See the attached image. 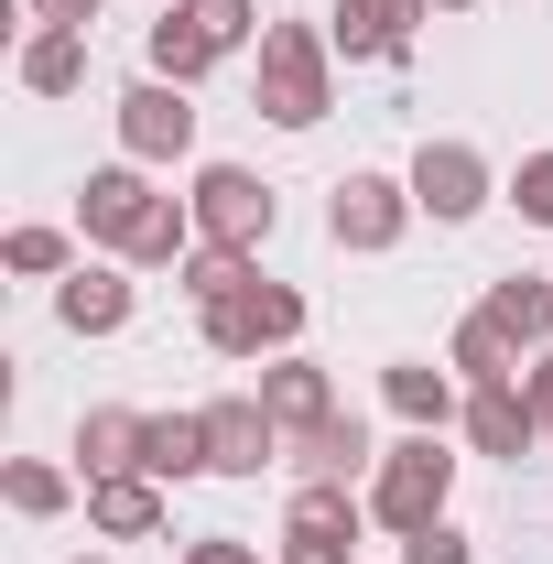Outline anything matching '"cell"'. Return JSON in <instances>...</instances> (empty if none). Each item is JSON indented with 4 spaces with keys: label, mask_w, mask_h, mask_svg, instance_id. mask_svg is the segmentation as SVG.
I'll return each instance as SVG.
<instances>
[{
    "label": "cell",
    "mask_w": 553,
    "mask_h": 564,
    "mask_svg": "<svg viewBox=\"0 0 553 564\" xmlns=\"http://www.w3.org/2000/svg\"><path fill=\"white\" fill-rule=\"evenodd\" d=\"M239 44H250V0H163V22H152V76L196 87V76L228 66Z\"/></svg>",
    "instance_id": "3957f363"
},
{
    "label": "cell",
    "mask_w": 553,
    "mask_h": 564,
    "mask_svg": "<svg viewBox=\"0 0 553 564\" xmlns=\"http://www.w3.org/2000/svg\"><path fill=\"white\" fill-rule=\"evenodd\" d=\"M261 413H272V423H282V445H293V434H315V423L337 413V391H326V369L272 358V369H261Z\"/></svg>",
    "instance_id": "9a60e30c"
},
{
    "label": "cell",
    "mask_w": 553,
    "mask_h": 564,
    "mask_svg": "<svg viewBox=\"0 0 553 564\" xmlns=\"http://www.w3.org/2000/svg\"><path fill=\"white\" fill-rule=\"evenodd\" d=\"M174 282L196 293V315L207 304H228V293H250V250H217V239H196L185 261H174Z\"/></svg>",
    "instance_id": "7402d4cb"
},
{
    "label": "cell",
    "mask_w": 553,
    "mask_h": 564,
    "mask_svg": "<svg viewBox=\"0 0 553 564\" xmlns=\"http://www.w3.org/2000/svg\"><path fill=\"white\" fill-rule=\"evenodd\" d=\"M402 217H413V185H391V174H347L337 207H326V228H337V250H391Z\"/></svg>",
    "instance_id": "30bf717a"
},
{
    "label": "cell",
    "mask_w": 553,
    "mask_h": 564,
    "mask_svg": "<svg viewBox=\"0 0 553 564\" xmlns=\"http://www.w3.org/2000/svg\"><path fill=\"white\" fill-rule=\"evenodd\" d=\"M413 207L445 217V228H456V217H478V207H488V163L467 152V141H423V152H413Z\"/></svg>",
    "instance_id": "8fae6325"
},
{
    "label": "cell",
    "mask_w": 553,
    "mask_h": 564,
    "mask_svg": "<svg viewBox=\"0 0 553 564\" xmlns=\"http://www.w3.org/2000/svg\"><path fill=\"white\" fill-rule=\"evenodd\" d=\"M22 11H33V22H66V33H87V22H98V0H22Z\"/></svg>",
    "instance_id": "f546056e"
},
{
    "label": "cell",
    "mask_w": 553,
    "mask_h": 564,
    "mask_svg": "<svg viewBox=\"0 0 553 564\" xmlns=\"http://www.w3.org/2000/svg\"><path fill=\"white\" fill-rule=\"evenodd\" d=\"M76 564H109V554H76Z\"/></svg>",
    "instance_id": "d6a6232c"
},
{
    "label": "cell",
    "mask_w": 553,
    "mask_h": 564,
    "mask_svg": "<svg viewBox=\"0 0 553 564\" xmlns=\"http://www.w3.org/2000/svg\"><path fill=\"white\" fill-rule=\"evenodd\" d=\"M402 564H467V532L456 521H423V532H402Z\"/></svg>",
    "instance_id": "83f0119b"
},
{
    "label": "cell",
    "mask_w": 553,
    "mask_h": 564,
    "mask_svg": "<svg viewBox=\"0 0 553 564\" xmlns=\"http://www.w3.org/2000/svg\"><path fill=\"white\" fill-rule=\"evenodd\" d=\"M55 315H66V337H120V326H131V282L120 272H76L66 293H55Z\"/></svg>",
    "instance_id": "e0dca14e"
},
{
    "label": "cell",
    "mask_w": 553,
    "mask_h": 564,
    "mask_svg": "<svg viewBox=\"0 0 553 564\" xmlns=\"http://www.w3.org/2000/svg\"><path fill=\"white\" fill-rule=\"evenodd\" d=\"M445 358L467 369V391H488V380H521V348H510V337H499L488 315H467V326L445 337Z\"/></svg>",
    "instance_id": "603a6c76"
},
{
    "label": "cell",
    "mask_w": 553,
    "mask_h": 564,
    "mask_svg": "<svg viewBox=\"0 0 553 564\" xmlns=\"http://www.w3.org/2000/svg\"><path fill=\"white\" fill-rule=\"evenodd\" d=\"M22 87H33V98H66V87H87V33H66V22H33V44H22Z\"/></svg>",
    "instance_id": "d6986e66"
},
{
    "label": "cell",
    "mask_w": 553,
    "mask_h": 564,
    "mask_svg": "<svg viewBox=\"0 0 553 564\" xmlns=\"http://www.w3.org/2000/svg\"><path fill=\"white\" fill-rule=\"evenodd\" d=\"M434 11H467V0H434Z\"/></svg>",
    "instance_id": "1f68e13d"
},
{
    "label": "cell",
    "mask_w": 553,
    "mask_h": 564,
    "mask_svg": "<svg viewBox=\"0 0 553 564\" xmlns=\"http://www.w3.org/2000/svg\"><path fill=\"white\" fill-rule=\"evenodd\" d=\"M358 521H369V510H358L347 489L304 478L293 510H282V564H347V554H358Z\"/></svg>",
    "instance_id": "52a82bcc"
},
{
    "label": "cell",
    "mask_w": 553,
    "mask_h": 564,
    "mask_svg": "<svg viewBox=\"0 0 553 564\" xmlns=\"http://www.w3.org/2000/svg\"><path fill=\"white\" fill-rule=\"evenodd\" d=\"M478 315L510 337V348H543V337H553V282H521V272H510V282H488Z\"/></svg>",
    "instance_id": "ffe728a7"
},
{
    "label": "cell",
    "mask_w": 553,
    "mask_h": 564,
    "mask_svg": "<svg viewBox=\"0 0 553 564\" xmlns=\"http://www.w3.org/2000/svg\"><path fill=\"white\" fill-rule=\"evenodd\" d=\"M510 207L532 217V228H553V152H532V163L510 174Z\"/></svg>",
    "instance_id": "4316f807"
},
{
    "label": "cell",
    "mask_w": 553,
    "mask_h": 564,
    "mask_svg": "<svg viewBox=\"0 0 553 564\" xmlns=\"http://www.w3.org/2000/svg\"><path fill=\"white\" fill-rule=\"evenodd\" d=\"M434 0H337V22H326V44L337 55H369V66H391L402 44H413V22Z\"/></svg>",
    "instance_id": "4fadbf2b"
},
{
    "label": "cell",
    "mask_w": 553,
    "mask_h": 564,
    "mask_svg": "<svg viewBox=\"0 0 553 564\" xmlns=\"http://www.w3.org/2000/svg\"><path fill=\"white\" fill-rule=\"evenodd\" d=\"M185 564H261V543H239V532H207V543H196Z\"/></svg>",
    "instance_id": "f1b7e54d"
},
{
    "label": "cell",
    "mask_w": 553,
    "mask_h": 564,
    "mask_svg": "<svg viewBox=\"0 0 553 564\" xmlns=\"http://www.w3.org/2000/svg\"><path fill=\"white\" fill-rule=\"evenodd\" d=\"M293 467H304V478H326V489H347V478L369 467V434H358V413H326L315 434H293Z\"/></svg>",
    "instance_id": "ac0fdd59"
},
{
    "label": "cell",
    "mask_w": 553,
    "mask_h": 564,
    "mask_svg": "<svg viewBox=\"0 0 553 564\" xmlns=\"http://www.w3.org/2000/svg\"><path fill=\"white\" fill-rule=\"evenodd\" d=\"M326 66H337L326 22H272V33H261V120L315 131V120L337 109V98H326Z\"/></svg>",
    "instance_id": "7a4b0ae2"
},
{
    "label": "cell",
    "mask_w": 553,
    "mask_h": 564,
    "mask_svg": "<svg viewBox=\"0 0 553 564\" xmlns=\"http://www.w3.org/2000/svg\"><path fill=\"white\" fill-rule=\"evenodd\" d=\"M293 337H304V293L293 282H250V293L207 304V348L217 358H261V348H293Z\"/></svg>",
    "instance_id": "5b68a950"
},
{
    "label": "cell",
    "mask_w": 553,
    "mask_h": 564,
    "mask_svg": "<svg viewBox=\"0 0 553 564\" xmlns=\"http://www.w3.org/2000/svg\"><path fill=\"white\" fill-rule=\"evenodd\" d=\"M532 402H543V445H553V358L532 369Z\"/></svg>",
    "instance_id": "4dcf8cb0"
},
{
    "label": "cell",
    "mask_w": 553,
    "mask_h": 564,
    "mask_svg": "<svg viewBox=\"0 0 553 564\" xmlns=\"http://www.w3.org/2000/svg\"><path fill=\"white\" fill-rule=\"evenodd\" d=\"M120 141H131V163H174V152L196 141V109H185V87H174V76H141L131 98H120Z\"/></svg>",
    "instance_id": "9c48e42d"
},
{
    "label": "cell",
    "mask_w": 553,
    "mask_h": 564,
    "mask_svg": "<svg viewBox=\"0 0 553 564\" xmlns=\"http://www.w3.org/2000/svg\"><path fill=\"white\" fill-rule=\"evenodd\" d=\"M272 456H282V423L261 413V391L250 402H207V467L217 478H261Z\"/></svg>",
    "instance_id": "7c38bea8"
},
{
    "label": "cell",
    "mask_w": 553,
    "mask_h": 564,
    "mask_svg": "<svg viewBox=\"0 0 553 564\" xmlns=\"http://www.w3.org/2000/svg\"><path fill=\"white\" fill-rule=\"evenodd\" d=\"M380 391H391V413L413 423V434H445V413H456V380H445V369H423V358H391V380H380Z\"/></svg>",
    "instance_id": "44dd1931"
},
{
    "label": "cell",
    "mask_w": 553,
    "mask_h": 564,
    "mask_svg": "<svg viewBox=\"0 0 553 564\" xmlns=\"http://www.w3.org/2000/svg\"><path fill=\"white\" fill-rule=\"evenodd\" d=\"M445 489H456V456H445L434 434H413V445L380 456V478H369V521L423 532V521H445Z\"/></svg>",
    "instance_id": "277c9868"
},
{
    "label": "cell",
    "mask_w": 553,
    "mask_h": 564,
    "mask_svg": "<svg viewBox=\"0 0 553 564\" xmlns=\"http://www.w3.org/2000/svg\"><path fill=\"white\" fill-rule=\"evenodd\" d=\"M185 207H196V239H217V250H261V239H272V217H282L272 185H261V174H239V163H207Z\"/></svg>",
    "instance_id": "8992f818"
},
{
    "label": "cell",
    "mask_w": 553,
    "mask_h": 564,
    "mask_svg": "<svg viewBox=\"0 0 553 564\" xmlns=\"http://www.w3.org/2000/svg\"><path fill=\"white\" fill-rule=\"evenodd\" d=\"M87 532H109V543H141V532H163V478H87Z\"/></svg>",
    "instance_id": "5bb4252c"
},
{
    "label": "cell",
    "mask_w": 553,
    "mask_h": 564,
    "mask_svg": "<svg viewBox=\"0 0 553 564\" xmlns=\"http://www.w3.org/2000/svg\"><path fill=\"white\" fill-rule=\"evenodd\" d=\"M0 489H11L22 521H55V510H66V478H55V467H33V456H11V478H0Z\"/></svg>",
    "instance_id": "d4e9b609"
},
{
    "label": "cell",
    "mask_w": 553,
    "mask_h": 564,
    "mask_svg": "<svg viewBox=\"0 0 553 564\" xmlns=\"http://www.w3.org/2000/svg\"><path fill=\"white\" fill-rule=\"evenodd\" d=\"M207 467V413H152V456L141 478H196Z\"/></svg>",
    "instance_id": "cb8c5ba5"
},
{
    "label": "cell",
    "mask_w": 553,
    "mask_h": 564,
    "mask_svg": "<svg viewBox=\"0 0 553 564\" xmlns=\"http://www.w3.org/2000/svg\"><path fill=\"white\" fill-rule=\"evenodd\" d=\"M76 217H87V239H109V250L141 261V272H163V261H185V250H196V207H185V196H152V174H141V163L87 174Z\"/></svg>",
    "instance_id": "6da1fadb"
},
{
    "label": "cell",
    "mask_w": 553,
    "mask_h": 564,
    "mask_svg": "<svg viewBox=\"0 0 553 564\" xmlns=\"http://www.w3.org/2000/svg\"><path fill=\"white\" fill-rule=\"evenodd\" d=\"M467 445L521 467V456L543 445V402H532V380H488V391H467Z\"/></svg>",
    "instance_id": "ba28073f"
},
{
    "label": "cell",
    "mask_w": 553,
    "mask_h": 564,
    "mask_svg": "<svg viewBox=\"0 0 553 564\" xmlns=\"http://www.w3.org/2000/svg\"><path fill=\"white\" fill-rule=\"evenodd\" d=\"M76 456H87V478H131L141 456H152V413H120V402H98V413L76 423Z\"/></svg>",
    "instance_id": "2e32d148"
},
{
    "label": "cell",
    "mask_w": 553,
    "mask_h": 564,
    "mask_svg": "<svg viewBox=\"0 0 553 564\" xmlns=\"http://www.w3.org/2000/svg\"><path fill=\"white\" fill-rule=\"evenodd\" d=\"M22 282H44V272H66V228H11V250H0Z\"/></svg>",
    "instance_id": "484cf974"
}]
</instances>
